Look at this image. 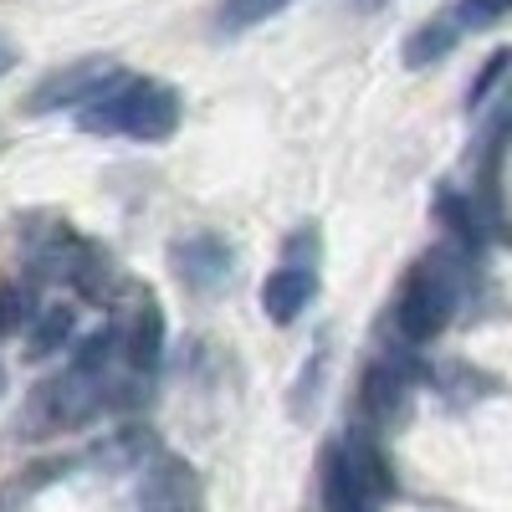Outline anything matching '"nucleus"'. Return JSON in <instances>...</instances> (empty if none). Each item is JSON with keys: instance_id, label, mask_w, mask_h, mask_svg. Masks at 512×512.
I'll list each match as a JSON object with an SVG mask.
<instances>
[{"instance_id": "nucleus-9", "label": "nucleus", "mask_w": 512, "mask_h": 512, "mask_svg": "<svg viewBox=\"0 0 512 512\" xmlns=\"http://www.w3.org/2000/svg\"><path fill=\"white\" fill-rule=\"evenodd\" d=\"M456 21L451 16H441V21H431V26H420L410 41H405V67H431V62H441L451 47H456Z\"/></svg>"}, {"instance_id": "nucleus-5", "label": "nucleus", "mask_w": 512, "mask_h": 512, "mask_svg": "<svg viewBox=\"0 0 512 512\" xmlns=\"http://www.w3.org/2000/svg\"><path fill=\"white\" fill-rule=\"evenodd\" d=\"M175 272L190 292H216L231 277V246L221 236H190L175 246Z\"/></svg>"}, {"instance_id": "nucleus-6", "label": "nucleus", "mask_w": 512, "mask_h": 512, "mask_svg": "<svg viewBox=\"0 0 512 512\" xmlns=\"http://www.w3.org/2000/svg\"><path fill=\"white\" fill-rule=\"evenodd\" d=\"M313 297H318V272L303 267V262H287V267H277V272L262 282V308H267V318L282 323V328L303 318Z\"/></svg>"}, {"instance_id": "nucleus-11", "label": "nucleus", "mask_w": 512, "mask_h": 512, "mask_svg": "<svg viewBox=\"0 0 512 512\" xmlns=\"http://www.w3.org/2000/svg\"><path fill=\"white\" fill-rule=\"evenodd\" d=\"M507 16H512V0H456V11H451L456 31H487Z\"/></svg>"}, {"instance_id": "nucleus-7", "label": "nucleus", "mask_w": 512, "mask_h": 512, "mask_svg": "<svg viewBox=\"0 0 512 512\" xmlns=\"http://www.w3.org/2000/svg\"><path fill=\"white\" fill-rule=\"evenodd\" d=\"M359 400H364V415H369V420H379V425H384V420H395V415L405 410V400H410V369L395 364V359L369 364Z\"/></svg>"}, {"instance_id": "nucleus-10", "label": "nucleus", "mask_w": 512, "mask_h": 512, "mask_svg": "<svg viewBox=\"0 0 512 512\" xmlns=\"http://www.w3.org/2000/svg\"><path fill=\"white\" fill-rule=\"evenodd\" d=\"M287 6H292V0H226L221 16H216V26H221L226 36H236V31H251V26L282 16Z\"/></svg>"}, {"instance_id": "nucleus-13", "label": "nucleus", "mask_w": 512, "mask_h": 512, "mask_svg": "<svg viewBox=\"0 0 512 512\" xmlns=\"http://www.w3.org/2000/svg\"><path fill=\"white\" fill-rule=\"evenodd\" d=\"M26 323V292H0V333H16Z\"/></svg>"}, {"instance_id": "nucleus-8", "label": "nucleus", "mask_w": 512, "mask_h": 512, "mask_svg": "<svg viewBox=\"0 0 512 512\" xmlns=\"http://www.w3.org/2000/svg\"><path fill=\"white\" fill-rule=\"evenodd\" d=\"M144 512H195V477L185 461H159L144 482Z\"/></svg>"}, {"instance_id": "nucleus-14", "label": "nucleus", "mask_w": 512, "mask_h": 512, "mask_svg": "<svg viewBox=\"0 0 512 512\" xmlns=\"http://www.w3.org/2000/svg\"><path fill=\"white\" fill-rule=\"evenodd\" d=\"M507 62H512V57H507V52H497V57H492V62L482 67V77L472 82V98H466V103H472V108H477V103H482V98H487V93L497 88V77L507 72Z\"/></svg>"}, {"instance_id": "nucleus-3", "label": "nucleus", "mask_w": 512, "mask_h": 512, "mask_svg": "<svg viewBox=\"0 0 512 512\" xmlns=\"http://www.w3.org/2000/svg\"><path fill=\"white\" fill-rule=\"evenodd\" d=\"M118 67L108 57H88V62H67L52 77L36 82V93L26 98V113H57V108H82Z\"/></svg>"}, {"instance_id": "nucleus-4", "label": "nucleus", "mask_w": 512, "mask_h": 512, "mask_svg": "<svg viewBox=\"0 0 512 512\" xmlns=\"http://www.w3.org/2000/svg\"><path fill=\"white\" fill-rule=\"evenodd\" d=\"M384 497L359 477V466L349 461L344 441L323 451V507L328 512H374Z\"/></svg>"}, {"instance_id": "nucleus-15", "label": "nucleus", "mask_w": 512, "mask_h": 512, "mask_svg": "<svg viewBox=\"0 0 512 512\" xmlns=\"http://www.w3.org/2000/svg\"><path fill=\"white\" fill-rule=\"evenodd\" d=\"M11 67H16V47H11V41H6V36H0V77H6Z\"/></svg>"}, {"instance_id": "nucleus-1", "label": "nucleus", "mask_w": 512, "mask_h": 512, "mask_svg": "<svg viewBox=\"0 0 512 512\" xmlns=\"http://www.w3.org/2000/svg\"><path fill=\"white\" fill-rule=\"evenodd\" d=\"M77 123L93 134H128L139 144H159L180 128V93L154 77H123L113 72L103 88L77 108Z\"/></svg>"}, {"instance_id": "nucleus-2", "label": "nucleus", "mask_w": 512, "mask_h": 512, "mask_svg": "<svg viewBox=\"0 0 512 512\" xmlns=\"http://www.w3.org/2000/svg\"><path fill=\"white\" fill-rule=\"evenodd\" d=\"M456 303H461V277L451 267V256L431 251L400 287V303H395L400 338L405 344H431V338H441L446 323L456 318Z\"/></svg>"}, {"instance_id": "nucleus-12", "label": "nucleus", "mask_w": 512, "mask_h": 512, "mask_svg": "<svg viewBox=\"0 0 512 512\" xmlns=\"http://www.w3.org/2000/svg\"><path fill=\"white\" fill-rule=\"evenodd\" d=\"M67 328H72V313H67V308H52L47 318L36 323V338H31V349H36V354H47V349H57L62 338H67Z\"/></svg>"}]
</instances>
